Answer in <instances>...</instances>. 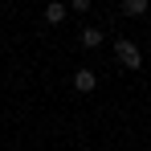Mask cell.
Returning <instances> with one entry per match:
<instances>
[{
    "label": "cell",
    "mask_w": 151,
    "mask_h": 151,
    "mask_svg": "<svg viewBox=\"0 0 151 151\" xmlns=\"http://www.w3.org/2000/svg\"><path fill=\"white\" fill-rule=\"evenodd\" d=\"M114 61L135 74V70H143V49H139L131 37H119V41H114Z\"/></svg>",
    "instance_id": "cell-1"
},
{
    "label": "cell",
    "mask_w": 151,
    "mask_h": 151,
    "mask_svg": "<svg viewBox=\"0 0 151 151\" xmlns=\"http://www.w3.org/2000/svg\"><path fill=\"white\" fill-rule=\"evenodd\" d=\"M74 90L78 94H94V90H98V74H94L90 65H82V70L74 74Z\"/></svg>",
    "instance_id": "cell-2"
},
{
    "label": "cell",
    "mask_w": 151,
    "mask_h": 151,
    "mask_svg": "<svg viewBox=\"0 0 151 151\" xmlns=\"http://www.w3.org/2000/svg\"><path fill=\"white\" fill-rule=\"evenodd\" d=\"M78 41H82V49H98L102 41H106V33H102L98 25H86L82 33H78Z\"/></svg>",
    "instance_id": "cell-3"
},
{
    "label": "cell",
    "mask_w": 151,
    "mask_h": 151,
    "mask_svg": "<svg viewBox=\"0 0 151 151\" xmlns=\"http://www.w3.org/2000/svg\"><path fill=\"white\" fill-rule=\"evenodd\" d=\"M65 17H70V4H61V0L45 4V25H61Z\"/></svg>",
    "instance_id": "cell-4"
},
{
    "label": "cell",
    "mask_w": 151,
    "mask_h": 151,
    "mask_svg": "<svg viewBox=\"0 0 151 151\" xmlns=\"http://www.w3.org/2000/svg\"><path fill=\"white\" fill-rule=\"evenodd\" d=\"M147 0H123V4H119V12H123V17H147Z\"/></svg>",
    "instance_id": "cell-5"
}]
</instances>
